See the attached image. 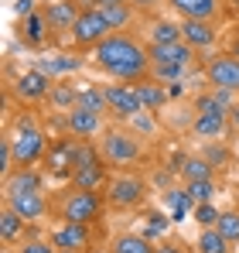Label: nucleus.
Here are the masks:
<instances>
[{
    "label": "nucleus",
    "mask_w": 239,
    "mask_h": 253,
    "mask_svg": "<svg viewBox=\"0 0 239 253\" xmlns=\"http://www.w3.org/2000/svg\"><path fill=\"white\" fill-rule=\"evenodd\" d=\"M92 62H96L99 72H106L117 83H140V79L151 76L147 44L137 42L133 35H123V31H113V35H106L96 44L92 48Z\"/></svg>",
    "instance_id": "obj_1"
},
{
    "label": "nucleus",
    "mask_w": 239,
    "mask_h": 253,
    "mask_svg": "<svg viewBox=\"0 0 239 253\" xmlns=\"http://www.w3.org/2000/svg\"><path fill=\"white\" fill-rule=\"evenodd\" d=\"M51 209L55 215L62 219V222H99L103 219V212L110 209L106 206V195L103 192H89V188H65L55 202H51Z\"/></svg>",
    "instance_id": "obj_2"
},
{
    "label": "nucleus",
    "mask_w": 239,
    "mask_h": 253,
    "mask_svg": "<svg viewBox=\"0 0 239 253\" xmlns=\"http://www.w3.org/2000/svg\"><path fill=\"white\" fill-rule=\"evenodd\" d=\"M99 154L110 168L126 171L130 165H137L144 158V144L130 126H106V133L99 137Z\"/></svg>",
    "instance_id": "obj_3"
},
{
    "label": "nucleus",
    "mask_w": 239,
    "mask_h": 253,
    "mask_svg": "<svg viewBox=\"0 0 239 253\" xmlns=\"http://www.w3.org/2000/svg\"><path fill=\"white\" fill-rule=\"evenodd\" d=\"M7 137H10L17 168H35L41 158L48 154V137H44V130L31 117H17V124L7 130Z\"/></svg>",
    "instance_id": "obj_4"
},
{
    "label": "nucleus",
    "mask_w": 239,
    "mask_h": 253,
    "mask_svg": "<svg viewBox=\"0 0 239 253\" xmlns=\"http://www.w3.org/2000/svg\"><path fill=\"white\" fill-rule=\"evenodd\" d=\"M147 199H151V185L140 174H133V171H120V174L110 178V185H106V206L117 209V212L144 209Z\"/></svg>",
    "instance_id": "obj_5"
},
{
    "label": "nucleus",
    "mask_w": 239,
    "mask_h": 253,
    "mask_svg": "<svg viewBox=\"0 0 239 253\" xmlns=\"http://www.w3.org/2000/svg\"><path fill=\"white\" fill-rule=\"evenodd\" d=\"M226 133H229L226 106H219L212 92L199 96L195 99V117H192V137L201 144H212V140H222Z\"/></svg>",
    "instance_id": "obj_6"
},
{
    "label": "nucleus",
    "mask_w": 239,
    "mask_h": 253,
    "mask_svg": "<svg viewBox=\"0 0 239 253\" xmlns=\"http://www.w3.org/2000/svg\"><path fill=\"white\" fill-rule=\"evenodd\" d=\"M103 92H106V106H110V113L120 117V120H130V117L144 113V99H140L137 83H106V85H103Z\"/></svg>",
    "instance_id": "obj_7"
},
{
    "label": "nucleus",
    "mask_w": 239,
    "mask_h": 253,
    "mask_svg": "<svg viewBox=\"0 0 239 253\" xmlns=\"http://www.w3.org/2000/svg\"><path fill=\"white\" fill-rule=\"evenodd\" d=\"M72 44L76 48H96V44L103 42L106 35H113L110 31V24H106V17H103V10L99 7H89V10H82L79 21L72 24Z\"/></svg>",
    "instance_id": "obj_8"
},
{
    "label": "nucleus",
    "mask_w": 239,
    "mask_h": 253,
    "mask_svg": "<svg viewBox=\"0 0 239 253\" xmlns=\"http://www.w3.org/2000/svg\"><path fill=\"white\" fill-rule=\"evenodd\" d=\"M3 206H10L24 222H41L51 212V202H48L44 188H38V192H7L3 195Z\"/></svg>",
    "instance_id": "obj_9"
},
{
    "label": "nucleus",
    "mask_w": 239,
    "mask_h": 253,
    "mask_svg": "<svg viewBox=\"0 0 239 253\" xmlns=\"http://www.w3.org/2000/svg\"><path fill=\"white\" fill-rule=\"evenodd\" d=\"M205 79L212 89L239 92V58L236 55H212L205 62Z\"/></svg>",
    "instance_id": "obj_10"
},
{
    "label": "nucleus",
    "mask_w": 239,
    "mask_h": 253,
    "mask_svg": "<svg viewBox=\"0 0 239 253\" xmlns=\"http://www.w3.org/2000/svg\"><path fill=\"white\" fill-rule=\"evenodd\" d=\"M58 250H79L85 253L92 247V226L89 222H62L58 219V226L51 229V236H48Z\"/></svg>",
    "instance_id": "obj_11"
},
{
    "label": "nucleus",
    "mask_w": 239,
    "mask_h": 253,
    "mask_svg": "<svg viewBox=\"0 0 239 253\" xmlns=\"http://www.w3.org/2000/svg\"><path fill=\"white\" fill-rule=\"evenodd\" d=\"M51 83H55V79H51L48 72H41V69H28V72L17 76V83H14V96H17L21 103H41V99H48Z\"/></svg>",
    "instance_id": "obj_12"
},
{
    "label": "nucleus",
    "mask_w": 239,
    "mask_h": 253,
    "mask_svg": "<svg viewBox=\"0 0 239 253\" xmlns=\"http://www.w3.org/2000/svg\"><path fill=\"white\" fill-rule=\"evenodd\" d=\"M65 130L69 137H79V140H92V137H103L106 133V120L103 113H92V110H69L65 113Z\"/></svg>",
    "instance_id": "obj_13"
},
{
    "label": "nucleus",
    "mask_w": 239,
    "mask_h": 253,
    "mask_svg": "<svg viewBox=\"0 0 239 253\" xmlns=\"http://www.w3.org/2000/svg\"><path fill=\"white\" fill-rule=\"evenodd\" d=\"M41 10H44V17H48L51 35L72 31V24L79 21V14H82V7L76 3V0H51V3H44Z\"/></svg>",
    "instance_id": "obj_14"
},
{
    "label": "nucleus",
    "mask_w": 239,
    "mask_h": 253,
    "mask_svg": "<svg viewBox=\"0 0 239 253\" xmlns=\"http://www.w3.org/2000/svg\"><path fill=\"white\" fill-rule=\"evenodd\" d=\"M219 38V28L212 21H199V17H185L181 21V42H188L195 51L199 48H212Z\"/></svg>",
    "instance_id": "obj_15"
},
{
    "label": "nucleus",
    "mask_w": 239,
    "mask_h": 253,
    "mask_svg": "<svg viewBox=\"0 0 239 253\" xmlns=\"http://www.w3.org/2000/svg\"><path fill=\"white\" fill-rule=\"evenodd\" d=\"M106 161L99 158V161H92V165H85V168H76L72 171V185L76 188H89V192H103L106 185H110V178L113 174H106Z\"/></svg>",
    "instance_id": "obj_16"
},
{
    "label": "nucleus",
    "mask_w": 239,
    "mask_h": 253,
    "mask_svg": "<svg viewBox=\"0 0 239 253\" xmlns=\"http://www.w3.org/2000/svg\"><path fill=\"white\" fill-rule=\"evenodd\" d=\"M147 55H151V65H158V62H178V65H192V58H195V48H192L188 42L147 44Z\"/></svg>",
    "instance_id": "obj_17"
},
{
    "label": "nucleus",
    "mask_w": 239,
    "mask_h": 253,
    "mask_svg": "<svg viewBox=\"0 0 239 253\" xmlns=\"http://www.w3.org/2000/svg\"><path fill=\"white\" fill-rule=\"evenodd\" d=\"M137 89H140L144 110H151V113H160V110L167 106V99H171V89H167V83H160V79H154V76L140 79V83H137Z\"/></svg>",
    "instance_id": "obj_18"
},
{
    "label": "nucleus",
    "mask_w": 239,
    "mask_h": 253,
    "mask_svg": "<svg viewBox=\"0 0 239 253\" xmlns=\"http://www.w3.org/2000/svg\"><path fill=\"white\" fill-rule=\"evenodd\" d=\"M174 14L181 17H199V21H215L219 14V0H164Z\"/></svg>",
    "instance_id": "obj_19"
},
{
    "label": "nucleus",
    "mask_w": 239,
    "mask_h": 253,
    "mask_svg": "<svg viewBox=\"0 0 239 253\" xmlns=\"http://www.w3.org/2000/svg\"><path fill=\"white\" fill-rule=\"evenodd\" d=\"M48 35H51V28H48V17H44V10H35V14L21 17V38H24V44H31V48H41V44L48 42Z\"/></svg>",
    "instance_id": "obj_20"
},
{
    "label": "nucleus",
    "mask_w": 239,
    "mask_h": 253,
    "mask_svg": "<svg viewBox=\"0 0 239 253\" xmlns=\"http://www.w3.org/2000/svg\"><path fill=\"white\" fill-rule=\"evenodd\" d=\"M48 103H51V110H58V113L65 117V113L76 110V103H79V85L69 83V79H55V83H51V92H48Z\"/></svg>",
    "instance_id": "obj_21"
},
{
    "label": "nucleus",
    "mask_w": 239,
    "mask_h": 253,
    "mask_svg": "<svg viewBox=\"0 0 239 253\" xmlns=\"http://www.w3.org/2000/svg\"><path fill=\"white\" fill-rule=\"evenodd\" d=\"M110 253H154V240L144 233H117L110 240Z\"/></svg>",
    "instance_id": "obj_22"
},
{
    "label": "nucleus",
    "mask_w": 239,
    "mask_h": 253,
    "mask_svg": "<svg viewBox=\"0 0 239 253\" xmlns=\"http://www.w3.org/2000/svg\"><path fill=\"white\" fill-rule=\"evenodd\" d=\"M38 188H44V181L35 168H14L3 178V195L7 192H38Z\"/></svg>",
    "instance_id": "obj_23"
},
{
    "label": "nucleus",
    "mask_w": 239,
    "mask_h": 253,
    "mask_svg": "<svg viewBox=\"0 0 239 253\" xmlns=\"http://www.w3.org/2000/svg\"><path fill=\"white\" fill-rule=\"evenodd\" d=\"M195 253H233V243L215 226H208V229H199L195 236Z\"/></svg>",
    "instance_id": "obj_24"
},
{
    "label": "nucleus",
    "mask_w": 239,
    "mask_h": 253,
    "mask_svg": "<svg viewBox=\"0 0 239 253\" xmlns=\"http://www.w3.org/2000/svg\"><path fill=\"white\" fill-rule=\"evenodd\" d=\"M99 10H103L110 31H123V28H130L133 17H137V7H133V3H106V7H99Z\"/></svg>",
    "instance_id": "obj_25"
},
{
    "label": "nucleus",
    "mask_w": 239,
    "mask_h": 253,
    "mask_svg": "<svg viewBox=\"0 0 239 253\" xmlns=\"http://www.w3.org/2000/svg\"><path fill=\"white\" fill-rule=\"evenodd\" d=\"M181 178L185 181H201V178H215V165L205 154H188L181 161Z\"/></svg>",
    "instance_id": "obj_26"
},
{
    "label": "nucleus",
    "mask_w": 239,
    "mask_h": 253,
    "mask_svg": "<svg viewBox=\"0 0 239 253\" xmlns=\"http://www.w3.org/2000/svg\"><path fill=\"white\" fill-rule=\"evenodd\" d=\"M24 226H28V222L10 209V206H3V209H0V240H3L7 247H10V243H17V240L24 236Z\"/></svg>",
    "instance_id": "obj_27"
},
{
    "label": "nucleus",
    "mask_w": 239,
    "mask_h": 253,
    "mask_svg": "<svg viewBox=\"0 0 239 253\" xmlns=\"http://www.w3.org/2000/svg\"><path fill=\"white\" fill-rule=\"evenodd\" d=\"M38 69H41V72H48L51 79H58V76H65V72H76V69H82V58H76V55H65V51H58V55L44 58Z\"/></svg>",
    "instance_id": "obj_28"
},
{
    "label": "nucleus",
    "mask_w": 239,
    "mask_h": 253,
    "mask_svg": "<svg viewBox=\"0 0 239 253\" xmlns=\"http://www.w3.org/2000/svg\"><path fill=\"white\" fill-rule=\"evenodd\" d=\"M79 110H92V113H106L110 106H106V92H103V85H82L79 89V103H76Z\"/></svg>",
    "instance_id": "obj_29"
},
{
    "label": "nucleus",
    "mask_w": 239,
    "mask_h": 253,
    "mask_svg": "<svg viewBox=\"0 0 239 253\" xmlns=\"http://www.w3.org/2000/svg\"><path fill=\"white\" fill-rule=\"evenodd\" d=\"M215 178H201V181H185V195L199 206V202H215Z\"/></svg>",
    "instance_id": "obj_30"
},
{
    "label": "nucleus",
    "mask_w": 239,
    "mask_h": 253,
    "mask_svg": "<svg viewBox=\"0 0 239 253\" xmlns=\"http://www.w3.org/2000/svg\"><path fill=\"white\" fill-rule=\"evenodd\" d=\"M181 42V24L174 21H154L151 24V44H171Z\"/></svg>",
    "instance_id": "obj_31"
},
{
    "label": "nucleus",
    "mask_w": 239,
    "mask_h": 253,
    "mask_svg": "<svg viewBox=\"0 0 239 253\" xmlns=\"http://www.w3.org/2000/svg\"><path fill=\"white\" fill-rule=\"evenodd\" d=\"M151 76L160 79V83H181L188 76V65H178V62H158L151 65Z\"/></svg>",
    "instance_id": "obj_32"
},
{
    "label": "nucleus",
    "mask_w": 239,
    "mask_h": 253,
    "mask_svg": "<svg viewBox=\"0 0 239 253\" xmlns=\"http://www.w3.org/2000/svg\"><path fill=\"white\" fill-rule=\"evenodd\" d=\"M215 229H219L229 243H239V209H222L219 222H215Z\"/></svg>",
    "instance_id": "obj_33"
},
{
    "label": "nucleus",
    "mask_w": 239,
    "mask_h": 253,
    "mask_svg": "<svg viewBox=\"0 0 239 253\" xmlns=\"http://www.w3.org/2000/svg\"><path fill=\"white\" fill-rule=\"evenodd\" d=\"M154 117H158V113L144 110V113L130 117V120H126V126H130V130H133L137 137H154V133H158V124H154Z\"/></svg>",
    "instance_id": "obj_34"
},
{
    "label": "nucleus",
    "mask_w": 239,
    "mask_h": 253,
    "mask_svg": "<svg viewBox=\"0 0 239 253\" xmlns=\"http://www.w3.org/2000/svg\"><path fill=\"white\" fill-rule=\"evenodd\" d=\"M219 215H222V209H219L215 202H199V206H195V222H199L201 229L215 226V222H219Z\"/></svg>",
    "instance_id": "obj_35"
},
{
    "label": "nucleus",
    "mask_w": 239,
    "mask_h": 253,
    "mask_svg": "<svg viewBox=\"0 0 239 253\" xmlns=\"http://www.w3.org/2000/svg\"><path fill=\"white\" fill-rule=\"evenodd\" d=\"M17 253H58V247H55L51 240H41V236H35V240H21Z\"/></svg>",
    "instance_id": "obj_36"
},
{
    "label": "nucleus",
    "mask_w": 239,
    "mask_h": 253,
    "mask_svg": "<svg viewBox=\"0 0 239 253\" xmlns=\"http://www.w3.org/2000/svg\"><path fill=\"white\" fill-rule=\"evenodd\" d=\"M35 10H38L35 0H17V3H14V14H17V17H28V14H35Z\"/></svg>",
    "instance_id": "obj_37"
},
{
    "label": "nucleus",
    "mask_w": 239,
    "mask_h": 253,
    "mask_svg": "<svg viewBox=\"0 0 239 253\" xmlns=\"http://www.w3.org/2000/svg\"><path fill=\"white\" fill-rule=\"evenodd\" d=\"M226 117H229V133H239V99L226 110Z\"/></svg>",
    "instance_id": "obj_38"
},
{
    "label": "nucleus",
    "mask_w": 239,
    "mask_h": 253,
    "mask_svg": "<svg viewBox=\"0 0 239 253\" xmlns=\"http://www.w3.org/2000/svg\"><path fill=\"white\" fill-rule=\"evenodd\" d=\"M130 3H133L137 10H158L160 7V0H130Z\"/></svg>",
    "instance_id": "obj_39"
},
{
    "label": "nucleus",
    "mask_w": 239,
    "mask_h": 253,
    "mask_svg": "<svg viewBox=\"0 0 239 253\" xmlns=\"http://www.w3.org/2000/svg\"><path fill=\"white\" fill-rule=\"evenodd\" d=\"M154 253H185L178 243H154Z\"/></svg>",
    "instance_id": "obj_40"
},
{
    "label": "nucleus",
    "mask_w": 239,
    "mask_h": 253,
    "mask_svg": "<svg viewBox=\"0 0 239 253\" xmlns=\"http://www.w3.org/2000/svg\"><path fill=\"white\" fill-rule=\"evenodd\" d=\"M106 3H130V0H96V7H106Z\"/></svg>",
    "instance_id": "obj_41"
},
{
    "label": "nucleus",
    "mask_w": 239,
    "mask_h": 253,
    "mask_svg": "<svg viewBox=\"0 0 239 253\" xmlns=\"http://www.w3.org/2000/svg\"><path fill=\"white\" fill-rule=\"evenodd\" d=\"M58 253H79V250H58Z\"/></svg>",
    "instance_id": "obj_42"
}]
</instances>
